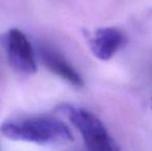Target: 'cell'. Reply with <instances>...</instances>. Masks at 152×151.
Listing matches in <instances>:
<instances>
[{
  "instance_id": "6da1fadb",
  "label": "cell",
  "mask_w": 152,
  "mask_h": 151,
  "mask_svg": "<svg viewBox=\"0 0 152 151\" xmlns=\"http://www.w3.org/2000/svg\"><path fill=\"white\" fill-rule=\"evenodd\" d=\"M0 131L12 141L38 145H60L74 141V136L67 125L50 116L10 119L0 125Z\"/></svg>"
},
{
  "instance_id": "7a4b0ae2",
  "label": "cell",
  "mask_w": 152,
  "mask_h": 151,
  "mask_svg": "<svg viewBox=\"0 0 152 151\" xmlns=\"http://www.w3.org/2000/svg\"><path fill=\"white\" fill-rule=\"evenodd\" d=\"M59 109L81 133L88 151H121L118 143L96 115L70 105H63Z\"/></svg>"
},
{
  "instance_id": "3957f363",
  "label": "cell",
  "mask_w": 152,
  "mask_h": 151,
  "mask_svg": "<svg viewBox=\"0 0 152 151\" xmlns=\"http://www.w3.org/2000/svg\"><path fill=\"white\" fill-rule=\"evenodd\" d=\"M3 46L10 66L17 73L32 75L36 71L34 52L30 42L20 29L12 28L3 36Z\"/></svg>"
},
{
  "instance_id": "277c9868",
  "label": "cell",
  "mask_w": 152,
  "mask_h": 151,
  "mask_svg": "<svg viewBox=\"0 0 152 151\" xmlns=\"http://www.w3.org/2000/svg\"><path fill=\"white\" fill-rule=\"evenodd\" d=\"M126 36L115 27L98 28L88 38L92 54L99 60H110L125 44Z\"/></svg>"
},
{
  "instance_id": "5b68a950",
  "label": "cell",
  "mask_w": 152,
  "mask_h": 151,
  "mask_svg": "<svg viewBox=\"0 0 152 151\" xmlns=\"http://www.w3.org/2000/svg\"><path fill=\"white\" fill-rule=\"evenodd\" d=\"M39 55L45 66L54 75L60 77L62 80L74 87H83L84 81L80 74L55 49L50 46H42L39 48Z\"/></svg>"
},
{
  "instance_id": "8992f818",
  "label": "cell",
  "mask_w": 152,
  "mask_h": 151,
  "mask_svg": "<svg viewBox=\"0 0 152 151\" xmlns=\"http://www.w3.org/2000/svg\"><path fill=\"white\" fill-rule=\"evenodd\" d=\"M151 107H152V96H151Z\"/></svg>"
}]
</instances>
